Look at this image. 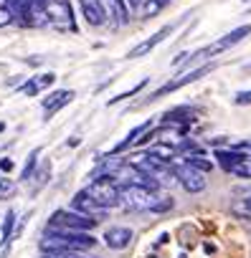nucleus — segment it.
Wrapping results in <instances>:
<instances>
[{
    "mask_svg": "<svg viewBox=\"0 0 251 258\" xmlns=\"http://www.w3.org/2000/svg\"><path fill=\"white\" fill-rule=\"evenodd\" d=\"M233 101H236L238 106H243V104H251V91H238V94L233 96Z\"/></svg>",
    "mask_w": 251,
    "mask_h": 258,
    "instance_id": "26",
    "label": "nucleus"
},
{
    "mask_svg": "<svg viewBox=\"0 0 251 258\" xmlns=\"http://www.w3.org/2000/svg\"><path fill=\"white\" fill-rule=\"evenodd\" d=\"M43 8H46V16H48V23H51V26H69L71 31L76 28V26H74V16H71L69 0H46Z\"/></svg>",
    "mask_w": 251,
    "mask_h": 258,
    "instance_id": "5",
    "label": "nucleus"
},
{
    "mask_svg": "<svg viewBox=\"0 0 251 258\" xmlns=\"http://www.w3.org/2000/svg\"><path fill=\"white\" fill-rule=\"evenodd\" d=\"M13 192H16V182H11V180H6V177H0V200H8Z\"/></svg>",
    "mask_w": 251,
    "mask_h": 258,
    "instance_id": "24",
    "label": "nucleus"
},
{
    "mask_svg": "<svg viewBox=\"0 0 251 258\" xmlns=\"http://www.w3.org/2000/svg\"><path fill=\"white\" fill-rule=\"evenodd\" d=\"M145 86H147V79H142L140 84H135V86H132L130 91H122V94H117V96H112V99H109V104H117V101H124V99H130V96H135L137 91H142Z\"/></svg>",
    "mask_w": 251,
    "mask_h": 258,
    "instance_id": "22",
    "label": "nucleus"
},
{
    "mask_svg": "<svg viewBox=\"0 0 251 258\" xmlns=\"http://www.w3.org/2000/svg\"><path fill=\"white\" fill-rule=\"evenodd\" d=\"M122 192V205L127 210H153V213H165L170 210L175 203L165 195H158L153 190H145L140 185H124L119 187Z\"/></svg>",
    "mask_w": 251,
    "mask_h": 258,
    "instance_id": "1",
    "label": "nucleus"
},
{
    "mask_svg": "<svg viewBox=\"0 0 251 258\" xmlns=\"http://www.w3.org/2000/svg\"><path fill=\"white\" fill-rule=\"evenodd\" d=\"M11 21H16L13 8H11V0H0V28L8 26Z\"/></svg>",
    "mask_w": 251,
    "mask_h": 258,
    "instance_id": "21",
    "label": "nucleus"
},
{
    "mask_svg": "<svg viewBox=\"0 0 251 258\" xmlns=\"http://www.w3.org/2000/svg\"><path fill=\"white\" fill-rule=\"evenodd\" d=\"M38 157H41V147H36V150L28 155V160H26V165H23V170H21V180H31V177H33Z\"/></svg>",
    "mask_w": 251,
    "mask_h": 258,
    "instance_id": "20",
    "label": "nucleus"
},
{
    "mask_svg": "<svg viewBox=\"0 0 251 258\" xmlns=\"http://www.w3.org/2000/svg\"><path fill=\"white\" fill-rule=\"evenodd\" d=\"M79 3H81V11H84V18H86L89 26H102L107 21L99 0H79Z\"/></svg>",
    "mask_w": 251,
    "mask_h": 258,
    "instance_id": "12",
    "label": "nucleus"
},
{
    "mask_svg": "<svg viewBox=\"0 0 251 258\" xmlns=\"http://www.w3.org/2000/svg\"><path fill=\"white\" fill-rule=\"evenodd\" d=\"M102 3V11L107 16V21H112L114 26H122L130 21V13L124 8V0H99Z\"/></svg>",
    "mask_w": 251,
    "mask_h": 258,
    "instance_id": "9",
    "label": "nucleus"
},
{
    "mask_svg": "<svg viewBox=\"0 0 251 258\" xmlns=\"http://www.w3.org/2000/svg\"><path fill=\"white\" fill-rule=\"evenodd\" d=\"M13 233H16V213H13V210H8V213H6V218H3V233H0L3 238H0V243L6 245V243L13 238Z\"/></svg>",
    "mask_w": 251,
    "mask_h": 258,
    "instance_id": "19",
    "label": "nucleus"
},
{
    "mask_svg": "<svg viewBox=\"0 0 251 258\" xmlns=\"http://www.w3.org/2000/svg\"><path fill=\"white\" fill-rule=\"evenodd\" d=\"M54 81H56V76H54L51 71H48V74H41V76H36V79H33V84L38 86V91H41V89H46V86H51Z\"/></svg>",
    "mask_w": 251,
    "mask_h": 258,
    "instance_id": "25",
    "label": "nucleus"
},
{
    "mask_svg": "<svg viewBox=\"0 0 251 258\" xmlns=\"http://www.w3.org/2000/svg\"><path fill=\"white\" fill-rule=\"evenodd\" d=\"M185 165H190L193 170H198V172H213V162L208 160V157H203V155H193V157H185Z\"/></svg>",
    "mask_w": 251,
    "mask_h": 258,
    "instance_id": "18",
    "label": "nucleus"
},
{
    "mask_svg": "<svg viewBox=\"0 0 251 258\" xmlns=\"http://www.w3.org/2000/svg\"><path fill=\"white\" fill-rule=\"evenodd\" d=\"M178 182H180L183 190L190 192V195L206 190V175L198 172V170H193L190 165H180V167H178Z\"/></svg>",
    "mask_w": 251,
    "mask_h": 258,
    "instance_id": "7",
    "label": "nucleus"
},
{
    "mask_svg": "<svg viewBox=\"0 0 251 258\" xmlns=\"http://www.w3.org/2000/svg\"><path fill=\"white\" fill-rule=\"evenodd\" d=\"M3 129H6V124H3V121H0V132H3Z\"/></svg>",
    "mask_w": 251,
    "mask_h": 258,
    "instance_id": "30",
    "label": "nucleus"
},
{
    "mask_svg": "<svg viewBox=\"0 0 251 258\" xmlns=\"http://www.w3.org/2000/svg\"><path fill=\"white\" fill-rule=\"evenodd\" d=\"M71 210H76V213H81V215H86V218H94L96 223L109 213L107 208H102L86 190H81V192H76L74 195V200H71Z\"/></svg>",
    "mask_w": 251,
    "mask_h": 258,
    "instance_id": "6",
    "label": "nucleus"
},
{
    "mask_svg": "<svg viewBox=\"0 0 251 258\" xmlns=\"http://www.w3.org/2000/svg\"><path fill=\"white\" fill-rule=\"evenodd\" d=\"M216 66L213 63H206V66H198V69H193V71H185V74H180L178 79H173V81H168V84H163L153 96H150V101H155V99H163L165 94H170V91H178V89H183V86H188V84H193V81H198V79H203L206 74H211Z\"/></svg>",
    "mask_w": 251,
    "mask_h": 258,
    "instance_id": "4",
    "label": "nucleus"
},
{
    "mask_svg": "<svg viewBox=\"0 0 251 258\" xmlns=\"http://www.w3.org/2000/svg\"><path fill=\"white\" fill-rule=\"evenodd\" d=\"M170 33H173V26H165V28H160V31H158L155 36H150L147 41H142L140 46H135V48H132V51L127 53V56H130V58H140V56H147V53H150L153 48H158V46H160V43H163V41H165V38L170 36Z\"/></svg>",
    "mask_w": 251,
    "mask_h": 258,
    "instance_id": "10",
    "label": "nucleus"
},
{
    "mask_svg": "<svg viewBox=\"0 0 251 258\" xmlns=\"http://www.w3.org/2000/svg\"><path fill=\"white\" fill-rule=\"evenodd\" d=\"M140 6H142V0H124V8H127L130 16H132L135 11H140Z\"/></svg>",
    "mask_w": 251,
    "mask_h": 258,
    "instance_id": "27",
    "label": "nucleus"
},
{
    "mask_svg": "<svg viewBox=\"0 0 251 258\" xmlns=\"http://www.w3.org/2000/svg\"><path fill=\"white\" fill-rule=\"evenodd\" d=\"M246 36H251V26H238V28H233L231 33H226L221 41H216V46H218V51H226V48L241 43Z\"/></svg>",
    "mask_w": 251,
    "mask_h": 258,
    "instance_id": "15",
    "label": "nucleus"
},
{
    "mask_svg": "<svg viewBox=\"0 0 251 258\" xmlns=\"http://www.w3.org/2000/svg\"><path fill=\"white\" fill-rule=\"evenodd\" d=\"M243 203H246V205H248V210H251V195H248V198H246Z\"/></svg>",
    "mask_w": 251,
    "mask_h": 258,
    "instance_id": "29",
    "label": "nucleus"
},
{
    "mask_svg": "<svg viewBox=\"0 0 251 258\" xmlns=\"http://www.w3.org/2000/svg\"><path fill=\"white\" fill-rule=\"evenodd\" d=\"M175 147H170V145H153L150 150H147V157H155V160H160V162H173V157H175Z\"/></svg>",
    "mask_w": 251,
    "mask_h": 258,
    "instance_id": "16",
    "label": "nucleus"
},
{
    "mask_svg": "<svg viewBox=\"0 0 251 258\" xmlns=\"http://www.w3.org/2000/svg\"><path fill=\"white\" fill-rule=\"evenodd\" d=\"M74 91L71 89H61V91H54V94H48L46 99H43V109H46V119H51L59 109H64L69 101H74Z\"/></svg>",
    "mask_w": 251,
    "mask_h": 258,
    "instance_id": "11",
    "label": "nucleus"
},
{
    "mask_svg": "<svg viewBox=\"0 0 251 258\" xmlns=\"http://www.w3.org/2000/svg\"><path fill=\"white\" fill-rule=\"evenodd\" d=\"M226 170H231V167H236V165H243V162H248L251 157L248 155H243V152H238V150H216V155H213Z\"/></svg>",
    "mask_w": 251,
    "mask_h": 258,
    "instance_id": "14",
    "label": "nucleus"
},
{
    "mask_svg": "<svg viewBox=\"0 0 251 258\" xmlns=\"http://www.w3.org/2000/svg\"><path fill=\"white\" fill-rule=\"evenodd\" d=\"M150 129H153V121H150V119H147V121H142V124H137V126L132 129V132H130L127 137H124V140H122V142H119V145L112 150V157H114V155H119V152H124V150H127L130 145H137L140 135H147Z\"/></svg>",
    "mask_w": 251,
    "mask_h": 258,
    "instance_id": "13",
    "label": "nucleus"
},
{
    "mask_svg": "<svg viewBox=\"0 0 251 258\" xmlns=\"http://www.w3.org/2000/svg\"><path fill=\"white\" fill-rule=\"evenodd\" d=\"M132 238H135V233H132L130 228H124V225H114V228H109V230L104 233V243H107L112 250L127 248V245L132 243Z\"/></svg>",
    "mask_w": 251,
    "mask_h": 258,
    "instance_id": "8",
    "label": "nucleus"
},
{
    "mask_svg": "<svg viewBox=\"0 0 251 258\" xmlns=\"http://www.w3.org/2000/svg\"><path fill=\"white\" fill-rule=\"evenodd\" d=\"M0 170H3V172H11V170H13V160H8V157L0 160Z\"/></svg>",
    "mask_w": 251,
    "mask_h": 258,
    "instance_id": "28",
    "label": "nucleus"
},
{
    "mask_svg": "<svg viewBox=\"0 0 251 258\" xmlns=\"http://www.w3.org/2000/svg\"><path fill=\"white\" fill-rule=\"evenodd\" d=\"M165 3H163V0H142V6H140V11H142V16L145 18H153L160 8H163Z\"/></svg>",
    "mask_w": 251,
    "mask_h": 258,
    "instance_id": "23",
    "label": "nucleus"
},
{
    "mask_svg": "<svg viewBox=\"0 0 251 258\" xmlns=\"http://www.w3.org/2000/svg\"><path fill=\"white\" fill-rule=\"evenodd\" d=\"M48 228H61V230H81V233H91L96 228L94 218H86L76 210H56L48 220Z\"/></svg>",
    "mask_w": 251,
    "mask_h": 258,
    "instance_id": "2",
    "label": "nucleus"
},
{
    "mask_svg": "<svg viewBox=\"0 0 251 258\" xmlns=\"http://www.w3.org/2000/svg\"><path fill=\"white\" fill-rule=\"evenodd\" d=\"M86 192L102 205V208H107V210H112V208H117V205H122V192H119V185H114L112 180H107V177H96V180H91L89 182V187H86Z\"/></svg>",
    "mask_w": 251,
    "mask_h": 258,
    "instance_id": "3",
    "label": "nucleus"
},
{
    "mask_svg": "<svg viewBox=\"0 0 251 258\" xmlns=\"http://www.w3.org/2000/svg\"><path fill=\"white\" fill-rule=\"evenodd\" d=\"M193 114H195L193 109H188V106H180V109L165 111V114H163V121H165V124H168V121H193V119H195Z\"/></svg>",
    "mask_w": 251,
    "mask_h": 258,
    "instance_id": "17",
    "label": "nucleus"
}]
</instances>
